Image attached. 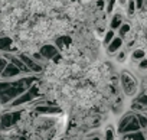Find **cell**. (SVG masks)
<instances>
[{
	"instance_id": "1",
	"label": "cell",
	"mask_w": 147,
	"mask_h": 140,
	"mask_svg": "<svg viewBox=\"0 0 147 140\" xmlns=\"http://www.w3.org/2000/svg\"><path fill=\"white\" fill-rule=\"evenodd\" d=\"M23 110H16V108H10L9 111L5 110L2 113V123H0V127H2V131L6 129H12L15 127L19 121H23Z\"/></svg>"
},
{
	"instance_id": "2",
	"label": "cell",
	"mask_w": 147,
	"mask_h": 140,
	"mask_svg": "<svg viewBox=\"0 0 147 140\" xmlns=\"http://www.w3.org/2000/svg\"><path fill=\"white\" fill-rule=\"evenodd\" d=\"M39 94V85L38 84H33V85H30L23 94H20L18 98H15L10 104H9V107L10 108H18V107H22V106H26V104H29V103H33V100H35V97Z\"/></svg>"
},
{
	"instance_id": "3",
	"label": "cell",
	"mask_w": 147,
	"mask_h": 140,
	"mask_svg": "<svg viewBox=\"0 0 147 140\" xmlns=\"http://www.w3.org/2000/svg\"><path fill=\"white\" fill-rule=\"evenodd\" d=\"M120 84H121V88H123V91H124L125 95L133 97V95L137 94L138 84H137L136 78L130 72H127V71L121 72V75H120Z\"/></svg>"
},
{
	"instance_id": "4",
	"label": "cell",
	"mask_w": 147,
	"mask_h": 140,
	"mask_svg": "<svg viewBox=\"0 0 147 140\" xmlns=\"http://www.w3.org/2000/svg\"><path fill=\"white\" fill-rule=\"evenodd\" d=\"M20 74H23L22 69L19 66H16L13 62H9V65L0 72V78L2 80H15V78H19Z\"/></svg>"
},
{
	"instance_id": "5",
	"label": "cell",
	"mask_w": 147,
	"mask_h": 140,
	"mask_svg": "<svg viewBox=\"0 0 147 140\" xmlns=\"http://www.w3.org/2000/svg\"><path fill=\"white\" fill-rule=\"evenodd\" d=\"M123 39H124V38H121L120 35H118V36H115V38H114V39H113V41L105 46V48H107V53H108V55H111V56H115V53L123 48V43H124V41H123Z\"/></svg>"
},
{
	"instance_id": "6",
	"label": "cell",
	"mask_w": 147,
	"mask_h": 140,
	"mask_svg": "<svg viewBox=\"0 0 147 140\" xmlns=\"http://www.w3.org/2000/svg\"><path fill=\"white\" fill-rule=\"evenodd\" d=\"M35 111L39 114H59L61 108L52 106V103H46V104H39L35 106Z\"/></svg>"
},
{
	"instance_id": "7",
	"label": "cell",
	"mask_w": 147,
	"mask_h": 140,
	"mask_svg": "<svg viewBox=\"0 0 147 140\" xmlns=\"http://www.w3.org/2000/svg\"><path fill=\"white\" fill-rule=\"evenodd\" d=\"M39 51L42 52V55H43L46 59H53V58L61 52V49H59L56 45H52V43H46V45H43Z\"/></svg>"
},
{
	"instance_id": "8",
	"label": "cell",
	"mask_w": 147,
	"mask_h": 140,
	"mask_svg": "<svg viewBox=\"0 0 147 140\" xmlns=\"http://www.w3.org/2000/svg\"><path fill=\"white\" fill-rule=\"evenodd\" d=\"M137 130H143L141 129V126H140V123H138V120H137V116H136V118H133L125 127H123L118 133L120 134H125V133H131V131H137Z\"/></svg>"
},
{
	"instance_id": "9",
	"label": "cell",
	"mask_w": 147,
	"mask_h": 140,
	"mask_svg": "<svg viewBox=\"0 0 147 140\" xmlns=\"http://www.w3.org/2000/svg\"><path fill=\"white\" fill-rule=\"evenodd\" d=\"M12 48H13L12 36L2 35V39H0V49H2V52H9V51H12Z\"/></svg>"
},
{
	"instance_id": "10",
	"label": "cell",
	"mask_w": 147,
	"mask_h": 140,
	"mask_svg": "<svg viewBox=\"0 0 147 140\" xmlns=\"http://www.w3.org/2000/svg\"><path fill=\"white\" fill-rule=\"evenodd\" d=\"M124 23V18H123V15L121 13H114L113 16H111V22H110V28L111 29H120V26Z\"/></svg>"
},
{
	"instance_id": "11",
	"label": "cell",
	"mask_w": 147,
	"mask_h": 140,
	"mask_svg": "<svg viewBox=\"0 0 147 140\" xmlns=\"http://www.w3.org/2000/svg\"><path fill=\"white\" fill-rule=\"evenodd\" d=\"M55 45H56L61 51H63V49H66L68 46H71V38L66 36V35H62V36H59V38L55 41Z\"/></svg>"
},
{
	"instance_id": "12",
	"label": "cell",
	"mask_w": 147,
	"mask_h": 140,
	"mask_svg": "<svg viewBox=\"0 0 147 140\" xmlns=\"http://www.w3.org/2000/svg\"><path fill=\"white\" fill-rule=\"evenodd\" d=\"M133 118H136V114H134V113H127V114H124V116L121 117L120 123H118V129H117V130L120 131V130H121L123 127H125Z\"/></svg>"
},
{
	"instance_id": "13",
	"label": "cell",
	"mask_w": 147,
	"mask_h": 140,
	"mask_svg": "<svg viewBox=\"0 0 147 140\" xmlns=\"http://www.w3.org/2000/svg\"><path fill=\"white\" fill-rule=\"evenodd\" d=\"M147 136L144 134L143 130H137V131H131V133H125L123 134V139H146Z\"/></svg>"
},
{
	"instance_id": "14",
	"label": "cell",
	"mask_w": 147,
	"mask_h": 140,
	"mask_svg": "<svg viewBox=\"0 0 147 140\" xmlns=\"http://www.w3.org/2000/svg\"><path fill=\"white\" fill-rule=\"evenodd\" d=\"M114 38H115V30L110 28V29L104 33V38H102V43H104V46H107Z\"/></svg>"
},
{
	"instance_id": "15",
	"label": "cell",
	"mask_w": 147,
	"mask_h": 140,
	"mask_svg": "<svg viewBox=\"0 0 147 140\" xmlns=\"http://www.w3.org/2000/svg\"><path fill=\"white\" fill-rule=\"evenodd\" d=\"M131 30H133V29H131V25H130V23H123V25L120 26V29H118V35L125 39V36H127Z\"/></svg>"
},
{
	"instance_id": "16",
	"label": "cell",
	"mask_w": 147,
	"mask_h": 140,
	"mask_svg": "<svg viewBox=\"0 0 147 140\" xmlns=\"http://www.w3.org/2000/svg\"><path fill=\"white\" fill-rule=\"evenodd\" d=\"M131 58H133L134 61H140V59L146 58L144 49H143V48H136V49L133 51V53H131Z\"/></svg>"
},
{
	"instance_id": "17",
	"label": "cell",
	"mask_w": 147,
	"mask_h": 140,
	"mask_svg": "<svg viewBox=\"0 0 147 140\" xmlns=\"http://www.w3.org/2000/svg\"><path fill=\"white\" fill-rule=\"evenodd\" d=\"M136 116H137V120H138L141 129L143 130H147V114H144V113H136Z\"/></svg>"
},
{
	"instance_id": "18",
	"label": "cell",
	"mask_w": 147,
	"mask_h": 140,
	"mask_svg": "<svg viewBox=\"0 0 147 140\" xmlns=\"http://www.w3.org/2000/svg\"><path fill=\"white\" fill-rule=\"evenodd\" d=\"M127 59V49H120L117 53H115V61L117 62H124Z\"/></svg>"
},
{
	"instance_id": "19",
	"label": "cell",
	"mask_w": 147,
	"mask_h": 140,
	"mask_svg": "<svg viewBox=\"0 0 147 140\" xmlns=\"http://www.w3.org/2000/svg\"><path fill=\"white\" fill-rule=\"evenodd\" d=\"M118 3V0H107V7H105V12L107 13H113L114 9H115V5Z\"/></svg>"
},
{
	"instance_id": "20",
	"label": "cell",
	"mask_w": 147,
	"mask_h": 140,
	"mask_svg": "<svg viewBox=\"0 0 147 140\" xmlns=\"http://www.w3.org/2000/svg\"><path fill=\"white\" fill-rule=\"evenodd\" d=\"M136 100H137L140 104H143L144 108H147V94H140V95H137Z\"/></svg>"
},
{
	"instance_id": "21",
	"label": "cell",
	"mask_w": 147,
	"mask_h": 140,
	"mask_svg": "<svg viewBox=\"0 0 147 140\" xmlns=\"http://www.w3.org/2000/svg\"><path fill=\"white\" fill-rule=\"evenodd\" d=\"M104 137H105V139H114V137H115V134H114V130H113L111 127H108V129L104 131Z\"/></svg>"
},
{
	"instance_id": "22",
	"label": "cell",
	"mask_w": 147,
	"mask_h": 140,
	"mask_svg": "<svg viewBox=\"0 0 147 140\" xmlns=\"http://www.w3.org/2000/svg\"><path fill=\"white\" fill-rule=\"evenodd\" d=\"M138 69H147V58L138 61Z\"/></svg>"
},
{
	"instance_id": "23",
	"label": "cell",
	"mask_w": 147,
	"mask_h": 140,
	"mask_svg": "<svg viewBox=\"0 0 147 140\" xmlns=\"http://www.w3.org/2000/svg\"><path fill=\"white\" fill-rule=\"evenodd\" d=\"M136 3H137V7H138V10H140V9H143V7H144L146 0H136Z\"/></svg>"
},
{
	"instance_id": "24",
	"label": "cell",
	"mask_w": 147,
	"mask_h": 140,
	"mask_svg": "<svg viewBox=\"0 0 147 140\" xmlns=\"http://www.w3.org/2000/svg\"><path fill=\"white\" fill-rule=\"evenodd\" d=\"M146 114H147V113H146Z\"/></svg>"
}]
</instances>
